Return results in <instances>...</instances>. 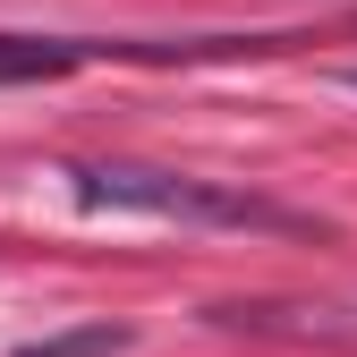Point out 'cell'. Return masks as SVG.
<instances>
[{"label":"cell","mask_w":357,"mask_h":357,"mask_svg":"<svg viewBox=\"0 0 357 357\" xmlns=\"http://www.w3.org/2000/svg\"><path fill=\"white\" fill-rule=\"evenodd\" d=\"M85 60V43H52V34H0V85H34V77H68Z\"/></svg>","instance_id":"obj_2"},{"label":"cell","mask_w":357,"mask_h":357,"mask_svg":"<svg viewBox=\"0 0 357 357\" xmlns=\"http://www.w3.org/2000/svg\"><path fill=\"white\" fill-rule=\"evenodd\" d=\"M128 340H137L128 324H85V332H52V340H26L17 357H119Z\"/></svg>","instance_id":"obj_3"},{"label":"cell","mask_w":357,"mask_h":357,"mask_svg":"<svg viewBox=\"0 0 357 357\" xmlns=\"http://www.w3.org/2000/svg\"><path fill=\"white\" fill-rule=\"evenodd\" d=\"M340 85H349V94H357V68H349V77H340Z\"/></svg>","instance_id":"obj_4"},{"label":"cell","mask_w":357,"mask_h":357,"mask_svg":"<svg viewBox=\"0 0 357 357\" xmlns=\"http://www.w3.org/2000/svg\"><path fill=\"white\" fill-rule=\"evenodd\" d=\"M77 196L102 213H153V221H196V230H306L298 213L264 204L247 188H213L188 170H145V162H94L77 170Z\"/></svg>","instance_id":"obj_1"}]
</instances>
